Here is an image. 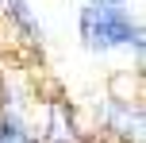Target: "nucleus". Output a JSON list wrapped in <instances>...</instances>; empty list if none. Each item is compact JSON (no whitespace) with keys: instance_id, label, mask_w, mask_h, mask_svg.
<instances>
[{"instance_id":"f257e3e1","label":"nucleus","mask_w":146,"mask_h":143,"mask_svg":"<svg viewBox=\"0 0 146 143\" xmlns=\"http://www.w3.org/2000/svg\"><path fill=\"white\" fill-rule=\"evenodd\" d=\"M81 35L92 50H111V46H139L142 31L131 23V15L119 4H92L81 12Z\"/></svg>"},{"instance_id":"f03ea898","label":"nucleus","mask_w":146,"mask_h":143,"mask_svg":"<svg viewBox=\"0 0 146 143\" xmlns=\"http://www.w3.org/2000/svg\"><path fill=\"white\" fill-rule=\"evenodd\" d=\"M50 132H54V143H77L73 116H69L66 105H54V108H50Z\"/></svg>"},{"instance_id":"7ed1b4c3","label":"nucleus","mask_w":146,"mask_h":143,"mask_svg":"<svg viewBox=\"0 0 146 143\" xmlns=\"http://www.w3.org/2000/svg\"><path fill=\"white\" fill-rule=\"evenodd\" d=\"M108 120L115 124L123 136H139V128H142V116H139V108L135 112H127V108H119V105H111L108 108Z\"/></svg>"},{"instance_id":"20e7f679","label":"nucleus","mask_w":146,"mask_h":143,"mask_svg":"<svg viewBox=\"0 0 146 143\" xmlns=\"http://www.w3.org/2000/svg\"><path fill=\"white\" fill-rule=\"evenodd\" d=\"M8 8H12V15H15V23H19V27L27 31L31 39H38V35H42V27H38L35 19H31V12H27V4H23V0H8Z\"/></svg>"}]
</instances>
